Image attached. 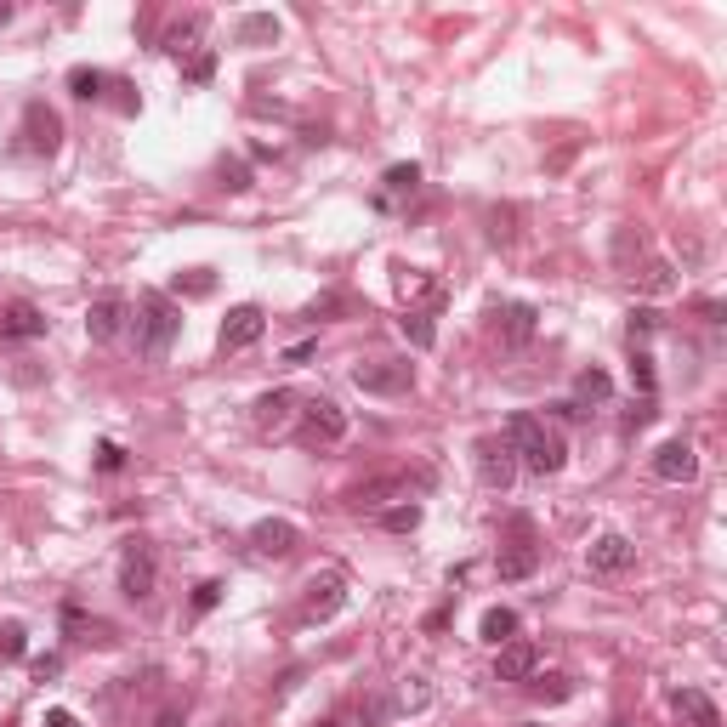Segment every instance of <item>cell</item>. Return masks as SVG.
I'll return each mask as SVG.
<instances>
[{
  "label": "cell",
  "mask_w": 727,
  "mask_h": 727,
  "mask_svg": "<svg viewBox=\"0 0 727 727\" xmlns=\"http://www.w3.org/2000/svg\"><path fill=\"white\" fill-rule=\"evenodd\" d=\"M506 444H512L517 466H529V472H540V478L563 472V461H568L563 432L546 426L540 415H512V421H506Z\"/></svg>",
  "instance_id": "6da1fadb"
},
{
  "label": "cell",
  "mask_w": 727,
  "mask_h": 727,
  "mask_svg": "<svg viewBox=\"0 0 727 727\" xmlns=\"http://www.w3.org/2000/svg\"><path fill=\"white\" fill-rule=\"evenodd\" d=\"M131 330H137V353L142 358H165L171 353V341L182 336V307L171 302V296H160V290H148V296L137 302Z\"/></svg>",
  "instance_id": "7a4b0ae2"
},
{
  "label": "cell",
  "mask_w": 727,
  "mask_h": 727,
  "mask_svg": "<svg viewBox=\"0 0 727 727\" xmlns=\"http://www.w3.org/2000/svg\"><path fill=\"white\" fill-rule=\"evenodd\" d=\"M353 387L370 392V398H404L415 387V364L409 358H370V364H353Z\"/></svg>",
  "instance_id": "3957f363"
},
{
  "label": "cell",
  "mask_w": 727,
  "mask_h": 727,
  "mask_svg": "<svg viewBox=\"0 0 727 727\" xmlns=\"http://www.w3.org/2000/svg\"><path fill=\"white\" fill-rule=\"evenodd\" d=\"M154 586H160V563H154V551L142 546V540H131L125 557H120V591L131 597V603H148Z\"/></svg>",
  "instance_id": "277c9868"
},
{
  "label": "cell",
  "mask_w": 727,
  "mask_h": 727,
  "mask_svg": "<svg viewBox=\"0 0 727 727\" xmlns=\"http://www.w3.org/2000/svg\"><path fill=\"white\" fill-rule=\"evenodd\" d=\"M302 438L307 444H341L347 438V409L336 398H302Z\"/></svg>",
  "instance_id": "5b68a950"
},
{
  "label": "cell",
  "mask_w": 727,
  "mask_h": 727,
  "mask_svg": "<svg viewBox=\"0 0 727 727\" xmlns=\"http://www.w3.org/2000/svg\"><path fill=\"white\" fill-rule=\"evenodd\" d=\"M472 461H478V478L489 483V489H512L517 483V455L506 438H478L472 444Z\"/></svg>",
  "instance_id": "8992f818"
},
{
  "label": "cell",
  "mask_w": 727,
  "mask_h": 727,
  "mask_svg": "<svg viewBox=\"0 0 727 727\" xmlns=\"http://www.w3.org/2000/svg\"><path fill=\"white\" fill-rule=\"evenodd\" d=\"M341 608H347V580H341L336 568L330 574H313L307 580V597H302V620H336Z\"/></svg>",
  "instance_id": "52a82bcc"
},
{
  "label": "cell",
  "mask_w": 727,
  "mask_h": 727,
  "mask_svg": "<svg viewBox=\"0 0 727 727\" xmlns=\"http://www.w3.org/2000/svg\"><path fill=\"white\" fill-rule=\"evenodd\" d=\"M262 330H267V313L256 302H239L228 319H222V353H245V347H256Z\"/></svg>",
  "instance_id": "ba28073f"
},
{
  "label": "cell",
  "mask_w": 727,
  "mask_h": 727,
  "mask_svg": "<svg viewBox=\"0 0 727 727\" xmlns=\"http://www.w3.org/2000/svg\"><path fill=\"white\" fill-rule=\"evenodd\" d=\"M302 415V398L290 387H273V392H262L256 404H250V421H256V432H284V426Z\"/></svg>",
  "instance_id": "9c48e42d"
},
{
  "label": "cell",
  "mask_w": 727,
  "mask_h": 727,
  "mask_svg": "<svg viewBox=\"0 0 727 727\" xmlns=\"http://www.w3.org/2000/svg\"><path fill=\"white\" fill-rule=\"evenodd\" d=\"M23 142H29V154H57V142H63V120H57V108L35 103L23 108Z\"/></svg>",
  "instance_id": "30bf717a"
},
{
  "label": "cell",
  "mask_w": 727,
  "mask_h": 727,
  "mask_svg": "<svg viewBox=\"0 0 727 727\" xmlns=\"http://www.w3.org/2000/svg\"><path fill=\"white\" fill-rule=\"evenodd\" d=\"M693 472H699V455H693L688 438H665V444L654 449V478L659 483H693Z\"/></svg>",
  "instance_id": "8fae6325"
},
{
  "label": "cell",
  "mask_w": 727,
  "mask_h": 727,
  "mask_svg": "<svg viewBox=\"0 0 727 727\" xmlns=\"http://www.w3.org/2000/svg\"><path fill=\"white\" fill-rule=\"evenodd\" d=\"M250 546L262 551V557H290V551L302 546V534H296L290 517H262V523L250 529Z\"/></svg>",
  "instance_id": "7c38bea8"
},
{
  "label": "cell",
  "mask_w": 727,
  "mask_h": 727,
  "mask_svg": "<svg viewBox=\"0 0 727 727\" xmlns=\"http://www.w3.org/2000/svg\"><path fill=\"white\" fill-rule=\"evenodd\" d=\"M46 313H40L35 302H6L0 307V336L6 341H35V336H46Z\"/></svg>",
  "instance_id": "4fadbf2b"
},
{
  "label": "cell",
  "mask_w": 727,
  "mask_h": 727,
  "mask_svg": "<svg viewBox=\"0 0 727 727\" xmlns=\"http://www.w3.org/2000/svg\"><path fill=\"white\" fill-rule=\"evenodd\" d=\"M347 500H353L358 512H387V500H409V478H404V472H392V478H370V483H358Z\"/></svg>",
  "instance_id": "5bb4252c"
},
{
  "label": "cell",
  "mask_w": 727,
  "mask_h": 727,
  "mask_svg": "<svg viewBox=\"0 0 727 727\" xmlns=\"http://www.w3.org/2000/svg\"><path fill=\"white\" fill-rule=\"evenodd\" d=\"M631 563H637V546L625 534H597L591 540V574H625Z\"/></svg>",
  "instance_id": "9a60e30c"
},
{
  "label": "cell",
  "mask_w": 727,
  "mask_h": 727,
  "mask_svg": "<svg viewBox=\"0 0 727 727\" xmlns=\"http://www.w3.org/2000/svg\"><path fill=\"white\" fill-rule=\"evenodd\" d=\"M534 665H540V654H534V642H500L495 654V682H529Z\"/></svg>",
  "instance_id": "2e32d148"
},
{
  "label": "cell",
  "mask_w": 727,
  "mask_h": 727,
  "mask_svg": "<svg viewBox=\"0 0 727 727\" xmlns=\"http://www.w3.org/2000/svg\"><path fill=\"white\" fill-rule=\"evenodd\" d=\"M125 313H131V307H125L120 296H97V302L86 307V336L91 341H114L125 330Z\"/></svg>",
  "instance_id": "e0dca14e"
},
{
  "label": "cell",
  "mask_w": 727,
  "mask_h": 727,
  "mask_svg": "<svg viewBox=\"0 0 727 727\" xmlns=\"http://www.w3.org/2000/svg\"><path fill=\"white\" fill-rule=\"evenodd\" d=\"M495 319H500V341H506V347H529V341H534V330H540V313H534L529 302L500 307Z\"/></svg>",
  "instance_id": "ac0fdd59"
},
{
  "label": "cell",
  "mask_w": 727,
  "mask_h": 727,
  "mask_svg": "<svg viewBox=\"0 0 727 727\" xmlns=\"http://www.w3.org/2000/svg\"><path fill=\"white\" fill-rule=\"evenodd\" d=\"M534 568H540V546H529V540H517V546H506L495 557V574L512 586V580H529Z\"/></svg>",
  "instance_id": "d6986e66"
},
{
  "label": "cell",
  "mask_w": 727,
  "mask_h": 727,
  "mask_svg": "<svg viewBox=\"0 0 727 727\" xmlns=\"http://www.w3.org/2000/svg\"><path fill=\"white\" fill-rule=\"evenodd\" d=\"M671 705H676V716H682L688 727H722L716 705H710V699H705L699 688H676V693H671Z\"/></svg>",
  "instance_id": "ffe728a7"
},
{
  "label": "cell",
  "mask_w": 727,
  "mask_h": 727,
  "mask_svg": "<svg viewBox=\"0 0 727 727\" xmlns=\"http://www.w3.org/2000/svg\"><path fill=\"white\" fill-rule=\"evenodd\" d=\"M608 392H614V381H608L603 370H580L574 375V404H608Z\"/></svg>",
  "instance_id": "44dd1931"
},
{
  "label": "cell",
  "mask_w": 727,
  "mask_h": 727,
  "mask_svg": "<svg viewBox=\"0 0 727 727\" xmlns=\"http://www.w3.org/2000/svg\"><path fill=\"white\" fill-rule=\"evenodd\" d=\"M478 631H483V642H495V648H500V642L517 637V614H512V608H489V614L478 620Z\"/></svg>",
  "instance_id": "7402d4cb"
},
{
  "label": "cell",
  "mask_w": 727,
  "mask_h": 727,
  "mask_svg": "<svg viewBox=\"0 0 727 727\" xmlns=\"http://www.w3.org/2000/svg\"><path fill=\"white\" fill-rule=\"evenodd\" d=\"M529 693L534 699H546V705H563L568 693H574V676L551 671V676H529Z\"/></svg>",
  "instance_id": "603a6c76"
},
{
  "label": "cell",
  "mask_w": 727,
  "mask_h": 727,
  "mask_svg": "<svg viewBox=\"0 0 727 727\" xmlns=\"http://www.w3.org/2000/svg\"><path fill=\"white\" fill-rule=\"evenodd\" d=\"M267 40H279V18L256 12V18L239 23V46H267Z\"/></svg>",
  "instance_id": "cb8c5ba5"
},
{
  "label": "cell",
  "mask_w": 727,
  "mask_h": 727,
  "mask_svg": "<svg viewBox=\"0 0 727 727\" xmlns=\"http://www.w3.org/2000/svg\"><path fill=\"white\" fill-rule=\"evenodd\" d=\"M381 529H392V534L421 529V506H415V500H404V506H387V512H381Z\"/></svg>",
  "instance_id": "d4e9b609"
},
{
  "label": "cell",
  "mask_w": 727,
  "mask_h": 727,
  "mask_svg": "<svg viewBox=\"0 0 727 727\" xmlns=\"http://www.w3.org/2000/svg\"><path fill=\"white\" fill-rule=\"evenodd\" d=\"M103 86H108L103 69H74L69 74V91H74V97H86V103H91V97H103Z\"/></svg>",
  "instance_id": "484cf974"
},
{
  "label": "cell",
  "mask_w": 727,
  "mask_h": 727,
  "mask_svg": "<svg viewBox=\"0 0 727 727\" xmlns=\"http://www.w3.org/2000/svg\"><path fill=\"white\" fill-rule=\"evenodd\" d=\"M199 29H205V23H199V18H188V23H177V29H171V35H165V52H194V46H199Z\"/></svg>",
  "instance_id": "4316f807"
},
{
  "label": "cell",
  "mask_w": 727,
  "mask_h": 727,
  "mask_svg": "<svg viewBox=\"0 0 727 727\" xmlns=\"http://www.w3.org/2000/svg\"><path fill=\"white\" fill-rule=\"evenodd\" d=\"M23 648H29V631L18 620H6L0 625V659H23Z\"/></svg>",
  "instance_id": "83f0119b"
},
{
  "label": "cell",
  "mask_w": 727,
  "mask_h": 727,
  "mask_svg": "<svg viewBox=\"0 0 727 727\" xmlns=\"http://www.w3.org/2000/svg\"><path fill=\"white\" fill-rule=\"evenodd\" d=\"M216 279H211V267H188V279L177 273V296H211Z\"/></svg>",
  "instance_id": "f1b7e54d"
},
{
  "label": "cell",
  "mask_w": 727,
  "mask_h": 727,
  "mask_svg": "<svg viewBox=\"0 0 727 727\" xmlns=\"http://www.w3.org/2000/svg\"><path fill=\"white\" fill-rule=\"evenodd\" d=\"M404 336L415 341V347H432V341H438V330H432V319H426V313H415V307H409V313H404Z\"/></svg>",
  "instance_id": "f546056e"
},
{
  "label": "cell",
  "mask_w": 727,
  "mask_h": 727,
  "mask_svg": "<svg viewBox=\"0 0 727 727\" xmlns=\"http://www.w3.org/2000/svg\"><path fill=\"white\" fill-rule=\"evenodd\" d=\"M642 290H654V296H665V290H676V279H671V262H648V267H642Z\"/></svg>",
  "instance_id": "4dcf8cb0"
},
{
  "label": "cell",
  "mask_w": 727,
  "mask_h": 727,
  "mask_svg": "<svg viewBox=\"0 0 727 727\" xmlns=\"http://www.w3.org/2000/svg\"><path fill=\"white\" fill-rule=\"evenodd\" d=\"M415 182H421V165H392V171H387L392 194H415Z\"/></svg>",
  "instance_id": "1f68e13d"
},
{
  "label": "cell",
  "mask_w": 727,
  "mask_h": 727,
  "mask_svg": "<svg viewBox=\"0 0 727 727\" xmlns=\"http://www.w3.org/2000/svg\"><path fill=\"white\" fill-rule=\"evenodd\" d=\"M631 381L642 387V398H654V358L648 353H631Z\"/></svg>",
  "instance_id": "d6a6232c"
},
{
  "label": "cell",
  "mask_w": 727,
  "mask_h": 727,
  "mask_svg": "<svg viewBox=\"0 0 727 727\" xmlns=\"http://www.w3.org/2000/svg\"><path fill=\"white\" fill-rule=\"evenodd\" d=\"M426 699H432V688H426V676H409V682H404V693H398V705H404V710H421Z\"/></svg>",
  "instance_id": "836d02e7"
},
{
  "label": "cell",
  "mask_w": 727,
  "mask_h": 727,
  "mask_svg": "<svg viewBox=\"0 0 727 727\" xmlns=\"http://www.w3.org/2000/svg\"><path fill=\"white\" fill-rule=\"evenodd\" d=\"M398 290H404V296H432V279H426V273H415V267H404Z\"/></svg>",
  "instance_id": "e575fe53"
},
{
  "label": "cell",
  "mask_w": 727,
  "mask_h": 727,
  "mask_svg": "<svg viewBox=\"0 0 727 727\" xmlns=\"http://www.w3.org/2000/svg\"><path fill=\"white\" fill-rule=\"evenodd\" d=\"M222 188H233V194H245V188H250V171H245L239 160H233V165H222Z\"/></svg>",
  "instance_id": "d590c367"
},
{
  "label": "cell",
  "mask_w": 727,
  "mask_h": 727,
  "mask_svg": "<svg viewBox=\"0 0 727 727\" xmlns=\"http://www.w3.org/2000/svg\"><path fill=\"white\" fill-rule=\"evenodd\" d=\"M216 603H222V586H216V580H205V586L194 591V608H199V614H211Z\"/></svg>",
  "instance_id": "8d00e7d4"
},
{
  "label": "cell",
  "mask_w": 727,
  "mask_h": 727,
  "mask_svg": "<svg viewBox=\"0 0 727 727\" xmlns=\"http://www.w3.org/2000/svg\"><path fill=\"white\" fill-rule=\"evenodd\" d=\"M216 74V57L205 52V57H194V63H188V80H194V86H205V80H211Z\"/></svg>",
  "instance_id": "74e56055"
},
{
  "label": "cell",
  "mask_w": 727,
  "mask_h": 727,
  "mask_svg": "<svg viewBox=\"0 0 727 727\" xmlns=\"http://www.w3.org/2000/svg\"><path fill=\"white\" fill-rule=\"evenodd\" d=\"M97 466H103V472H120V466H125V449L120 444H103V449H97Z\"/></svg>",
  "instance_id": "f35d334b"
},
{
  "label": "cell",
  "mask_w": 727,
  "mask_h": 727,
  "mask_svg": "<svg viewBox=\"0 0 727 727\" xmlns=\"http://www.w3.org/2000/svg\"><path fill=\"white\" fill-rule=\"evenodd\" d=\"M654 313H631V341H637V336H648V330H654Z\"/></svg>",
  "instance_id": "ab89813d"
},
{
  "label": "cell",
  "mask_w": 727,
  "mask_h": 727,
  "mask_svg": "<svg viewBox=\"0 0 727 727\" xmlns=\"http://www.w3.org/2000/svg\"><path fill=\"white\" fill-rule=\"evenodd\" d=\"M57 671H63V659H57V654L35 659V676H40V682H46V676H57Z\"/></svg>",
  "instance_id": "60d3db41"
},
{
  "label": "cell",
  "mask_w": 727,
  "mask_h": 727,
  "mask_svg": "<svg viewBox=\"0 0 727 727\" xmlns=\"http://www.w3.org/2000/svg\"><path fill=\"white\" fill-rule=\"evenodd\" d=\"M46 727H80V722H74V710H46Z\"/></svg>",
  "instance_id": "b9f144b4"
},
{
  "label": "cell",
  "mask_w": 727,
  "mask_h": 727,
  "mask_svg": "<svg viewBox=\"0 0 727 727\" xmlns=\"http://www.w3.org/2000/svg\"><path fill=\"white\" fill-rule=\"evenodd\" d=\"M154 727H182V716H177V710H160V722H154Z\"/></svg>",
  "instance_id": "7bdbcfd3"
},
{
  "label": "cell",
  "mask_w": 727,
  "mask_h": 727,
  "mask_svg": "<svg viewBox=\"0 0 727 727\" xmlns=\"http://www.w3.org/2000/svg\"><path fill=\"white\" fill-rule=\"evenodd\" d=\"M6 23H12V0H0V29H6Z\"/></svg>",
  "instance_id": "ee69618b"
},
{
  "label": "cell",
  "mask_w": 727,
  "mask_h": 727,
  "mask_svg": "<svg viewBox=\"0 0 727 727\" xmlns=\"http://www.w3.org/2000/svg\"><path fill=\"white\" fill-rule=\"evenodd\" d=\"M319 727H341V722H319Z\"/></svg>",
  "instance_id": "f6af8a7d"
}]
</instances>
